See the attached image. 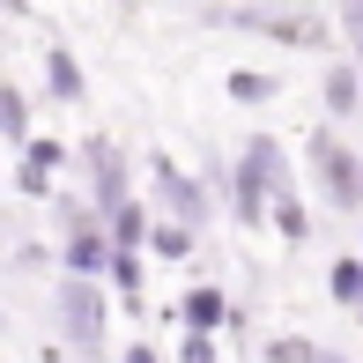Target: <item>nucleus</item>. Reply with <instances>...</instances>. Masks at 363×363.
Here are the masks:
<instances>
[{
	"label": "nucleus",
	"mask_w": 363,
	"mask_h": 363,
	"mask_svg": "<svg viewBox=\"0 0 363 363\" xmlns=\"http://www.w3.org/2000/svg\"><path fill=\"white\" fill-rule=\"evenodd\" d=\"M178 319H186V334H208V341H216V326H230V296L216 282H193L186 296H178Z\"/></svg>",
	"instance_id": "0eeeda50"
},
{
	"label": "nucleus",
	"mask_w": 363,
	"mask_h": 363,
	"mask_svg": "<svg viewBox=\"0 0 363 363\" xmlns=\"http://www.w3.org/2000/svg\"><path fill=\"white\" fill-rule=\"evenodd\" d=\"M274 230H282V245H304V238H311V216H304V193H289V201H274Z\"/></svg>",
	"instance_id": "ddd939ff"
},
{
	"label": "nucleus",
	"mask_w": 363,
	"mask_h": 363,
	"mask_svg": "<svg viewBox=\"0 0 363 363\" xmlns=\"http://www.w3.org/2000/svg\"><path fill=\"white\" fill-rule=\"evenodd\" d=\"M230 104H274V96H282V82L274 74H259V67H230Z\"/></svg>",
	"instance_id": "9b49d317"
},
{
	"label": "nucleus",
	"mask_w": 363,
	"mask_h": 363,
	"mask_svg": "<svg viewBox=\"0 0 363 363\" xmlns=\"http://www.w3.org/2000/svg\"><path fill=\"white\" fill-rule=\"evenodd\" d=\"M104 230H111V252H141L156 223H148V208H141V201H126V208H111V216H104Z\"/></svg>",
	"instance_id": "1a4fd4ad"
},
{
	"label": "nucleus",
	"mask_w": 363,
	"mask_h": 363,
	"mask_svg": "<svg viewBox=\"0 0 363 363\" xmlns=\"http://www.w3.org/2000/svg\"><path fill=\"white\" fill-rule=\"evenodd\" d=\"M148 186H156V201H163V223H186V230H201L208 216H216V208H208V186H201V178H186L171 156H163V148L148 156Z\"/></svg>",
	"instance_id": "7ed1b4c3"
},
{
	"label": "nucleus",
	"mask_w": 363,
	"mask_h": 363,
	"mask_svg": "<svg viewBox=\"0 0 363 363\" xmlns=\"http://www.w3.org/2000/svg\"><path fill=\"white\" fill-rule=\"evenodd\" d=\"M319 96H326V126L356 119V111H363V67H356V60H334L326 82H319Z\"/></svg>",
	"instance_id": "423d86ee"
},
{
	"label": "nucleus",
	"mask_w": 363,
	"mask_h": 363,
	"mask_svg": "<svg viewBox=\"0 0 363 363\" xmlns=\"http://www.w3.org/2000/svg\"><path fill=\"white\" fill-rule=\"evenodd\" d=\"M111 289L126 304H141V252H111Z\"/></svg>",
	"instance_id": "2eb2a0df"
},
{
	"label": "nucleus",
	"mask_w": 363,
	"mask_h": 363,
	"mask_svg": "<svg viewBox=\"0 0 363 363\" xmlns=\"http://www.w3.org/2000/svg\"><path fill=\"white\" fill-rule=\"evenodd\" d=\"M148 252H156V259H186L193 252V230L186 223H156V230H148Z\"/></svg>",
	"instance_id": "4468645a"
},
{
	"label": "nucleus",
	"mask_w": 363,
	"mask_h": 363,
	"mask_svg": "<svg viewBox=\"0 0 363 363\" xmlns=\"http://www.w3.org/2000/svg\"><path fill=\"white\" fill-rule=\"evenodd\" d=\"M45 82H52V104H82V96H89V82H82V67H74L67 45L45 52Z\"/></svg>",
	"instance_id": "6e6552de"
},
{
	"label": "nucleus",
	"mask_w": 363,
	"mask_h": 363,
	"mask_svg": "<svg viewBox=\"0 0 363 363\" xmlns=\"http://www.w3.org/2000/svg\"><path fill=\"white\" fill-rule=\"evenodd\" d=\"M60 326H67V341L82 356H96V349H104V289L82 282V274H67V282H60Z\"/></svg>",
	"instance_id": "20e7f679"
},
{
	"label": "nucleus",
	"mask_w": 363,
	"mask_h": 363,
	"mask_svg": "<svg viewBox=\"0 0 363 363\" xmlns=\"http://www.w3.org/2000/svg\"><path fill=\"white\" fill-rule=\"evenodd\" d=\"M326 289H334V304L356 319V311H363V252H341L334 267H326Z\"/></svg>",
	"instance_id": "9d476101"
},
{
	"label": "nucleus",
	"mask_w": 363,
	"mask_h": 363,
	"mask_svg": "<svg viewBox=\"0 0 363 363\" xmlns=\"http://www.w3.org/2000/svg\"><path fill=\"white\" fill-rule=\"evenodd\" d=\"M296 193V171H289V148L274 134H245L238 148V178H230V216L245 230L274 223V201H289Z\"/></svg>",
	"instance_id": "f257e3e1"
},
{
	"label": "nucleus",
	"mask_w": 363,
	"mask_h": 363,
	"mask_svg": "<svg viewBox=\"0 0 363 363\" xmlns=\"http://www.w3.org/2000/svg\"><path fill=\"white\" fill-rule=\"evenodd\" d=\"M334 30L349 38V60L363 67V0H356V8H341V15H334Z\"/></svg>",
	"instance_id": "f3484780"
},
{
	"label": "nucleus",
	"mask_w": 363,
	"mask_h": 363,
	"mask_svg": "<svg viewBox=\"0 0 363 363\" xmlns=\"http://www.w3.org/2000/svg\"><path fill=\"white\" fill-rule=\"evenodd\" d=\"M304 171H311V186H319V201L334 208V216H356L363 208V156L334 126H311L304 134Z\"/></svg>",
	"instance_id": "f03ea898"
},
{
	"label": "nucleus",
	"mask_w": 363,
	"mask_h": 363,
	"mask_svg": "<svg viewBox=\"0 0 363 363\" xmlns=\"http://www.w3.org/2000/svg\"><path fill=\"white\" fill-rule=\"evenodd\" d=\"M126 363H163V356L148 349V341H134V349H126Z\"/></svg>",
	"instance_id": "aec40b11"
},
{
	"label": "nucleus",
	"mask_w": 363,
	"mask_h": 363,
	"mask_svg": "<svg viewBox=\"0 0 363 363\" xmlns=\"http://www.w3.org/2000/svg\"><path fill=\"white\" fill-rule=\"evenodd\" d=\"M82 163H89V186H96V216H111V208H126L134 193H126V156L111 148L104 134L82 141Z\"/></svg>",
	"instance_id": "39448f33"
},
{
	"label": "nucleus",
	"mask_w": 363,
	"mask_h": 363,
	"mask_svg": "<svg viewBox=\"0 0 363 363\" xmlns=\"http://www.w3.org/2000/svg\"><path fill=\"white\" fill-rule=\"evenodd\" d=\"M267 363H319V341H304V334H274V341H267Z\"/></svg>",
	"instance_id": "dca6fc26"
},
{
	"label": "nucleus",
	"mask_w": 363,
	"mask_h": 363,
	"mask_svg": "<svg viewBox=\"0 0 363 363\" xmlns=\"http://www.w3.org/2000/svg\"><path fill=\"white\" fill-rule=\"evenodd\" d=\"M0 134L30 148V96H23V89H0Z\"/></svg>",
	"instance_id": "f8f14e48"
},
{
	"label": "nucleus",
	"mask_w": 363,
	"mask_h": 363,
	"mask_svg": "<svg viewBox=\"0 0 363 363\" xmlns=\"http://www.w3.org/2000/svg\"><path fill=\"white\" fill-rule=\"evenodd\" d=\"M23 163H38V171H60V163H67V148H60V141H45V134H38V141H30V148H23Z\"/></svg>",
	"instance_id": "a211bd4d"
},
{
	"label": "nucleus",
	"mask_w": 363,
	"mask_h": 363,
	"mask_svg": "<svg viewBox=\"0 0 363 363\" xmlns=\"http://www.w3.org/2000/svg\"><path fill=\"white\" fill-rule=\"evenodd\" d=\"M178 363H216V341H208V334H186V349H178Z\"/></svg>",
	"instance_id": "6ab92c4d"
}]
</instances>
